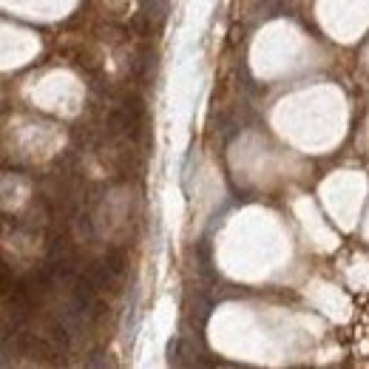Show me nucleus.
I'll return each instance as SVG.
<instances>
[{
  "instance_id": "f257e3e1",
  "label": "nucleus",
  "mask_w": 369,
  "mask_h": 369,
  "mask_svg": "<svg viewBox=\"0 0 369 369\" xmlns=\"http://www.w3.org/2000/svg\"><path fill=\"white\" fill-rule=\"evenodd\" d=\"M89 278H91V284L97 287V290H105V287L116 278V273L108 267V262H100V264H94V267L89 270Z\"/></svg>"
}]
</instances>
